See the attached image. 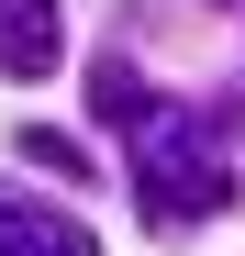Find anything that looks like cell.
<instances>
[{"label":"cell","mask_w":245,"mask_h":256,"mask_svg":"<svg viewBox=\"0 0 245 256\" xmlns=\"http://www.w3.org/2000/svg\"><path fill=\"white\" fill-rule=\"evenodd\" d=\"M234 200V167H223V112L190 122V112H145L134 122V212L156 234H190Z\"/></svg>","instance_id":"cell-1"},{"label":"cell","mask_w":245,"mask_h":256,"mask_svg":"<svg viewBox=\"0 0 245 256\" xmlns=\"http://www.w3.org/2000/svg\"><path fill=\"white\" fill-rule=\"evenodd\" d=\"M67 56V12L56 0H0V67L12 78H56Z\"/></svg>","instance_id":"cell-2"},{"label":"cell","mask_w":245,"mask_h":256,"mask_svg":"<svg viewBox=\"0 0 245 256\" xmlns=\"http://www.w3.org/2000/svg\"><path fill=\"white\" fill-rule=\"evenodd\" d=\"M0 256H100V245H90L78 212H45V200L0 190Z\"/></svg>","instance_id":"cell-3"},{"label":"cell","mask_w":245,"mask_h":256,"mask_svg":"<svg viewBox=\"0 0 245 256\" xmlns=\"http://www.w3.org/2000/svg\"><path fill=\"white\" fill-rule=\"evenodd\" d=\"M90 112L100 122H145L156 112V90L134 78V56H90Z\"/></svg>","instance_id":"cell-4"},{"label":"cell","mask_w":245,"mask_h":256,"mask_svg":"<svg viewBox=\"0 0 245 256\" xmlns=\"http://www.w3.org/2000/svg\"><path fill=\"white\" fill-rule=\"evenodd\" d=\"M22 156H34V167H56V178H78V190L100 178V167H90V145H78V134H56V122H34V134H22Z\"/></svg>","instance_id":"cell-5"}]
</instances>
